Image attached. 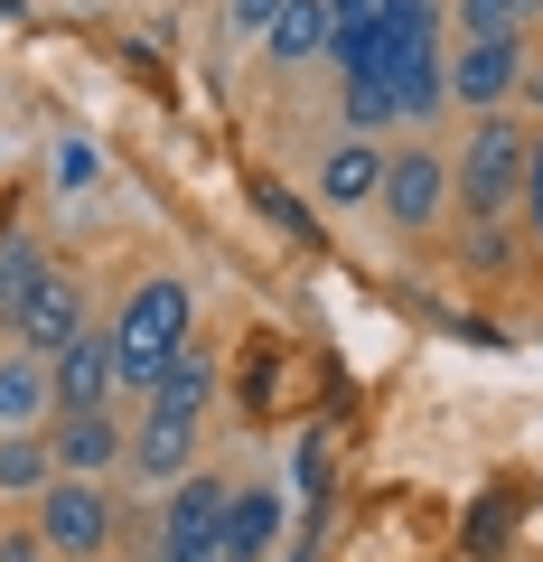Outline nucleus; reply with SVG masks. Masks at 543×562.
I'll return each instance as SVG.
<instances>
[{"label": "nucleus", "instance_id": "f8f14e48", "mask_svg": "<svg viewBox=\"0 0 543 562\" xmlns=\"http://www.w3.org/2000/svg\"><path fill=\"white\" fill-rule=\"evenodd\" d=\"M47 450H57L66 479H103V469H122V422H113V403H94V413H57Z\"/></svg>", "mask_w": 543, "mask_h": 562}, {"label": "nucleus", "instance_id": "6e6552de", "mask_svg": "<svg viewBox=\"0 0 543 562\" xmlns=\"http://www.w3.org/2000/svg\"><path fill=\"white\" fill-rule=\"evenodd\" d=\"M10 338H20V357H57L66 338H84V291L66 272H47L38 291L20 301V319H10Z\"/></svg>", "mask_w": 543, "mask_h": 562}, {"label": "nucleus", "instance_id": "4468645a", "mask_svg": "<svg viewBox=\"0 0 543 562\" xmlns=\"http://www.w3.org/2000/svg\"><path fill=\"white\" fill-rule=\"evenodd\" d=\"M375 188H384V150L375 140H328V160H319V206H375Z\"/></svg>", "mask_w": 543, "mask_h": 562}, {"label": "nucleus", "instance_id": "f257e3e1", "mask_svg": "<svg viewBox=\"0 0 543 562\" xmlns=\"http://www.w3.org/2000/svg\"><path fill=\"white\" fill-rule=\"evenodd\" d=\"M524 160H534V132L516 113H478L460 140V160H450V206L468 225H506L524 206Z\"/></svg>", "mask_w": 543, "mask_h": 562}, {"label": "nucleus", "instance_id": "393cba45", "mask_svg": "<svg viewBox=\"0 0 543 562\" xmlns=\"http://www.w3.org/2000/svg\"><path fill=\"white\" fill-rule=\"evenodd\" d=\"M272 10H282V0H225V20H235V29H253V38L272 29Z\"/></svg>", "mask_w": 543, "mask_h": 562}, {"label": "nucleus", "instance_id": "1a4fd4ad", "mask_svg": "<svg viewBox=\"0 0 543 562\" xmlns=\"http://www.w3.org/2000/svg\"><path fill=\"white\" fill-rule=\"evenodd\" d=\"M216 384H225L216 347H206V338H179V347H169V366L150 375V413H188V422H206Z\"/></svg>", "mask_w": 543, "mask_h": 562}, {"label": "nucleus", "instance_id": "bb28decb", "mask_svg": "<svg viewBox=\"0 0 543 562\" xmlns=\"http://www.w3.org/2000/svg\"><path fill=\"white\" fill-rule=\"evenodd\" d=\"M524 85H534V103H543V66H524Z\"/></svg>", "mask_w": 543, "mask_h": 562}, {"label": "nucleus", "instance_id": "ddd939ff", "mask_svg": "<svg viewBox=\"0 0 543 562\" xmlns=\"http://www.w3.org/2000/svg\"><path fill=\"white\" fill-rule=\"evenodd\" d=\"M262 47H272V66H319L338 47V10L328 0H282L272 29H262Z\"/></svg>", "mask_w": 543, "mask_h": 562}, {"label": "nucleus", "instance_id": "a211bd4d", "mask_svg": "<svg viewBox=\"0 0 543 562\" xmlns=\"http://www.w3.org/2000/svg\"><path fill=\"white\" fill-rule=\"evenodd\" d=\"M450 20H460V38H524V47H534L543 0H460Z\"/></svg>", "mask_w": 543, "mask_h": 562}, {"label": "nucleus", "instance_id": "4be33fe9", "mask_svg": "<svg viewBox=\"0 0 543 562\" xmlns=\"http://www.w3.org/2000/svg\"><path fill=\"white\" fill-rule=\"evenodd\" d=\"M516 216H524V235L543 244V132H534V160H524V206Z\"/></svg>", "mask_w": 543, "mask_h": 562}, {"label": "nucleus", "instance_id": "f3484780", "mask_svg": "<svg viewBox=\"0 0 543 562\" xmlns=\"http://www.w3.org/2000/svg\"><path fill=\"white\" fill-rule=\"evenodd\" d=\"M47 479H57L47 431H0V497H38Z\"/></svg>", "mask_w": 543, "mask_h": 562}, {"label": "nucleus", "instance_id": "7ed1b4c3", "mask_svg": "<svg viewBox=\"0 0 543 562\" xmlns=\"http://www.w3.org/2000/svg\"><path fill=\"white\" fill-rule=\"evenodd\" d=\"M384 225L394 235H431V225L450 216V160L431 150V140H403V150H384V188H375Z\"/></svg>", "mask_w": 543, "mask_h": 562}, {"label": "nucleus", "instance_id": "0eeeda50", "mask_svg": "<svg viewBox=\"0 0 543 562\" xmlns=\"http://www.w3.org/2000/svg\"><path fill=\"white\" fill-rule=\"evenodd\" d=\"M282 525H291V497H282V487H235V497H225L216 553H225V562H272V553H282Z\"/></svg>", "mask_w": 543, "mask_h": 562}, {"label": "nucleus", "instance_id": "20e7f679", "mask_svg": "<svg viewBox=\"0 0 543 562\" xmlns=\"http://www.w3.org/2000/svg\"><path fill=\"white\" fill-rule=\"evenodd\" d=\"M524 57H534L524 38H460L441 47V94L468 103V113H506L524 94Z\"/></svg>", "mask_w": 543, "mask_h": 562}, {"label": "nucleus", "instance_id": "5701e85b", "mask_svg": "<svg viewBox=\"0 0 543 562\" xmlns=\"http://www.w3.org/2000/svg\"><path fill=\"white\" fill-rule=\"evenodd\" d=\"M253 198H262V216H272V225H291V235H309V206H291V188L253 179Z\"/></svg>", "mask_w": 543, "mask_h": 562}, {"label": "nucleus", "instance_id": "6ab92c4d", "mask_svg": "<svg viewBox=\"0 0 543 562\" xmlns=\"http://www.w3.org/2000/svg\"><path fill=\"white\" fill-rule=\"evenodd\" d=\"M347 132H357V140L403 132V103H394V85H384V76H347Z\"/></svg>", "mask_w": 543, "mask_h": 562}, {"label": "nucleus", "instance_id": "2eb2a0df", "mask_svg": "<svg viewBox=\"0 0 543 562\" xmlns=\"http://www.w3.org/2000/svg\"><path fill=\"white\" fill-rule=\"evenodd\" d=\"M47 422H57L47 357H0V431H47Z\"/></svg>", "mask_w": 543, "mask_h": 562}, {"label": "nucleus", "instance_id": "423d86ee", "mask_svg": "<svg viewBox=\"0 0 543 562\" xmlns=\"http://www.w3.org/2000/svg\"><path fill=\"white\" fill-rule=\"evenodd\" d=\"M122 469L150 479V487L188 479V469H197V422H188V413H142L132 431H122Z\"/></svg>", "mask_w": 543, "mask_h": 562}, {"label": "nucleus", "instance_id": "f03ea898", "mask_svg": "<svg viewBox=\"0 0 543 562\" xmlns=\"http://www.w3.org/2000/svg\"><path fill=\"white\" fill-rule=\"evenodd\" d=\"M113 384H132V394L150 403V375L169 366V347L188 338V281H169V272H150V281H132V301L113 310Z\"/></svg>", "mask_w": 543, "mask_h": 562}, {"label": "nucleus", "instance_id": "b1692460", "mask_svg": "<svg viewBox=\"0 0 543 562\" xmlns=\"http://www.w3.org/2000/svg\"><path fill=\"white\" fill-rule=\"evenodd\" d=\"M0 562H57L38 525H0Z\"/></svg>", "mask_w": 543, "mask_h": 562}, {"label": "nucleus", "instance_id": "39448f33", "mask_svg": "<svg viewBox=\"0 0 543 562\" xmlns=\"http://www.w3.org/2000/svg\"><path fill=\"white\" fill-rule=\"evenodd\" d=\"M29 525L47 535L57 562H94L103 543H113V497H103V479H66V469H57V479L38 487V516H29Z\"/></svg>", "mask_w": 543, "mask_h": 562}, {"label": "nucleus", "instance_id": "aec40b11", "mask_svg": "<svg viewBox=\"0 0 543 562\" xmlns=\"http://www.w3.org/2000/svg\"><path fill=\"white\" fill-rule=\"evenodd\" d=\"M47 179L76 198V188H94V179H103V150H94L84 132H57V150H47Z\"/></svg>", "mask_w": 543, "mask_h": 562}, {"label": "nucleus", "instance_id": "412c9836", "mask_svg": "<svg viewBox=\"0 0 543 562\" xmlns=\"http://www.w3.org/2000/svg\"><path fill=\"white\" fill-rule=\"evenodd\" d=\"M291 487H301L309 516L328 506V431H301V450H291Z\"/></svg>", "mask_w": 543, "mask_h": 562}, {"label": "nucleus", "instance_id": "9d476101", "mask_svg": "<svg viewBox=\"0 0 543 562\" xmlns=\"http://www.w3.org/2000/svg\"><path fill=\"white\" fill-rule=\"evenodd\" d=\"M225 497H235V487H225V479H197V469H188V479H169L160 543H197V553H216V535H225ZM216 562H225V553H216Z\"/></svg>", "mask_w": 543, "mask_h": 562}, {"label": "nucleus", "instance_id": "dca6fc26", "mask_svg": "<svg viewBox=\"0 0 543 562\" xmlns=\"http://www.w3.org/2000/svg\"><path fill=\"white\" fill-rule=\"evenodd\" d=\"M47 272H57V262H47V244H38V235H10V225H0V328L20 319V301L38 291Z\"/></svg>", "mask_w": 543, "mask_h": 562}, {"label": "nucleus", "instance_id": "9b49d317", "mask_svg": "<svg viewBox=\"0 0 543 562\" xmlns=\"http://www.w3.org/2000/svg\"><path fill=\"white\" fill-rule=\"evenodd\" d=\"M47 384H57V413H94V403H113V338H66L57 357H47Z\"/></svg>", "mask_w": 543, "mask_h": 562}, {"label": "nucleus", "instance_id": "a878e982", "mask_svg": "<svg viewBox=\"0 0 543 562\" xmlns=\"http://www.w3.org/2000/svg\"><path fill=\"white\" fill-rule=\"evenodd\" d=\"M282 562H319V543H309V535H301V543H282Z\"/></svg>", "mask_w": 543, "mask_h": 562}]
</instances>
